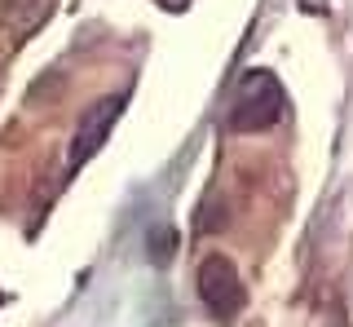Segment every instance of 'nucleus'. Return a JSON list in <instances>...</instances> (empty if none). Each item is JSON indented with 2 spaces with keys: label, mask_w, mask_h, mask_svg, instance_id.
I'll return each instance as SVG.
<instances>
[{
  "label": "nucleus",
  "mask_w": 353,
  "mask_h": 327,
  "mask_svg": "<svg viewBox=\"0 0 353 327\" xmlns=\"http://www.w3.org/2000/svg\"><path fill=\"white\" fill-rule=\"evenodd\" d=\"M283 119V84L274 71H248L234 89L225 124L234 133H265Z\"/></svg>",
  "instance_id": "nucleus-1"
},
{
  "label": "nucleus",
  "mask_w": 353,
  "mask_h": 327,
  "mask_svg": "<svg viewBox=\"0 0 353 327\" xmlns=\"http://www.w3.org/2000/svg\"><path fill=\"white\" fill-rule=\"evenodd\" d=\"M172 244H176L172 230H163V226H159V230H150V261H159V266H163L168 252H172Z\"/></svg>",
  "instance_id": "nucleus-4"
},
{
  "label": "nucleus",
  "mask_w": 353,
  "mask_h": 327,
  "mask_svg": "<svg viewBox=\"0 0 353 327\" xmlns=\"http://www.w3.org/2000/svg\"><path fill=\"white\" fill-rule=\"evenodd\" d=\"M124 106H128V89L102 97V102L80 119V128H75V137H71V150H66V168H71V172L84 168V164L106 146V137H110V128H115V119L124 115Z\"/></svg>",
  "instance_id": "nucleus-2"
},
{
  "label": "nucleus",
  "mask_w": 353,
  "mask_h": 327,
  "mask_svg": "<svg viewBox=\"0 0 353 327\" xmlns=\"http://www.w3.org/2000/svg\"><path fill=\"white\" fill-rule=\"evenodd\" d=\"M199 297H203L212 319H234L243 310V279H239L234 261L221 257V252L208 257L203 266H199Z\"/></svg>",
  "instance_id": "nucleus-3"
}]
</instances>
